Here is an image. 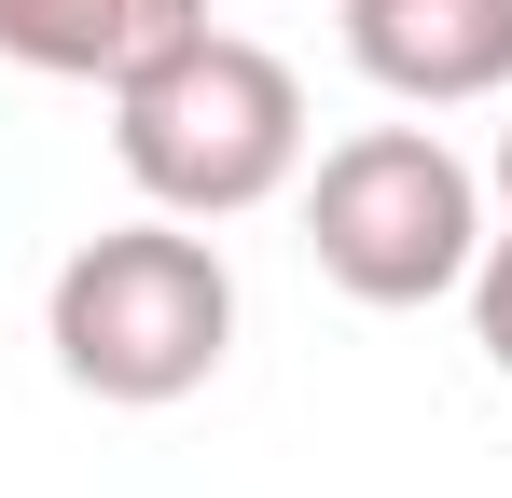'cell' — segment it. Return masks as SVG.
Masks as SVG:
<instances>
[{
	"instance_id": "6da1fadb",
	"label": "cell",
	"mask_w": 512,
	"mask_h": 498,
	"mask_svg": "<svg viewBox=\"0 0 512 498\" xmlns=\"http://www.w3.org/2000/svg\"><path fill=\"white\" fill-rule=\"evenodd\" d=\"M42 346H56V374L84 388V402H194L208 374H222V346H236V263L194 236V222H111L56 263V291H42Z\"/></svg>"
},
{
	"instance_id": "7a4b0ae2",
	"label": "cell",
	"mask_w": 512,
	"mask_h": 498,
	"mask_svg": "<svg viewBox=\"0 0 512 498\" xmlns=\"http://www.w3.org/2000/svg\"><path fill=\"white\" fill-rule=\"evenodd\" d=\"M111 153L167 222H236L305 180V83L236 28H194L111 83Z\"/></svg>"
},
{
	"instance_id": "3957f363",
	"label": "cell",
	"mask_w": 512,
	"mask_h": 498,
	"mask_svg": "<svg viewBox=\"0 0 512 498\" xmlns=\"http://www.w3.org/2000/svg\"><path fill=\"white\" fill-rule=\"evenodd\" d=\"M485 166H457L429 125H360L305 180V249L346 305H443L485 263Z\"/></svg>"
},
{
	"instance_id": "277c9868",
	"label": "cell",
	"mask_w": 512,
	"mask_h": 498,
	"mask_svg": "<svg viewBox=\"0 0 512 498\" xmlns=\"http://www.w3.org/2000/svg\"><path fill=\"white\" fill-rule=\"evenodd\" d=\"M346 56L402 111L512 97V0H346Z\"/></svg>"
},
{
	"instance_id": "5b68a950",
	"label": "cell",
	"mask_w": 512,
	"mask_h": 498,
	"mask_svg": "<svg viewBox=\"0 0 512 498\" xmlns=\"http://www.w3.org/2000/svg\"><path fill=\"white\" fill-rule=\"evenodd\" d=\"M208 28V0H0V56L42 83H125Z\"/></svg>"
},
{
	"instance_id": "8992f818",
	"label": "cell",
	"mask_w": 512,
	"mask_h": 498,
	"mask_svg": "<svg viewBox=\"0 0 512 498\" xmlns=\"http://www.w3.org/2000/svg\"><path fill=\"white\" fill-rule=\"evenodd\" d=\"M471 332H485V360H499V388H512V222L485 236V263H471Z\"/></svg>"
},
{
	"instance_id": "52a82bcc",
	"label": "cell",
	"mask_w": 512,
	"mask_h": 498,
	"mask_svg": "<svg viewBox=\"0 0 512 498\" xmlns=\"http://www.w3.org/2000/svg\"><path fill=\"white\" fill-rule=\"evenodd\" d=\"M485 194H499V222H512V125H499V166H485Z\"/></svg>"
}]
</instances>
